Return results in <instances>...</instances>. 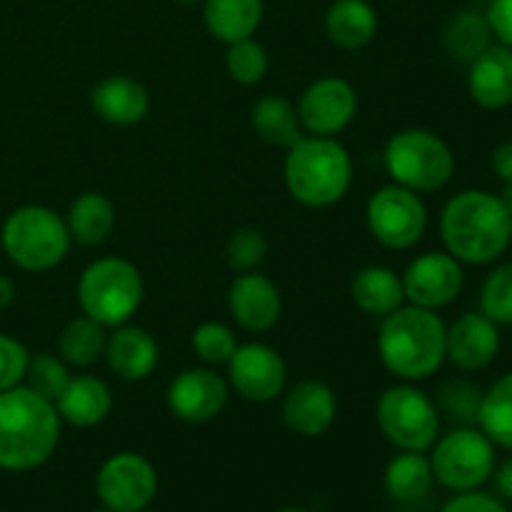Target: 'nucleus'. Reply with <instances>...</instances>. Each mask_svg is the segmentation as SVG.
Instances as JSON below:
<instances>
[{
    "instance_id": "obj_1",
    "label": "nucleus",
    "mask_w": 512,
    "mask_h": 512,
    "mask_svg": "<svg viewBox=\"0 0 512 512\" xmlns=\"http://www.w3.org/2000/svg\"><path fill=\"white\" fill-rule=\"evenodd\" d=\"M440 240L463 265H490L512 245V213L500 195L463 190L440 210Z\"/></svg>"
},
{
    "instance_id": "obj_2",
    "label": "nucleus",
    "mask_w": 512,
    "mask_h": 512,
    "mask_svg": "<svg viewBox=\"0 0 512 512\" xmlns=\"http://www.w3.org/2000/svg\"><path fill=\"white\" fill-rule=\"evenodd\" d=\"M60 415L55 403L28 385L0 393V470L28 473L53 458L60 443Z\"/></svg>"
},
{
    "instance_id": "obj_3",
    "label": "nucleus",
    "mask_w": 512,
    "mask_h": 512,
    "mask_svg": "<svg viewBox=\"0 0 512 512\" xmlns=\"http://www.w3.org/2000/svg\"><path fill=\"white\" fill-rule=\"evenodd\" d=\"M445 333L448 325L435 310L403 303L380 323L378 355L395 378L418 383L443 368Z\"/></svg>"
},
{
    "instance_id": "obj_4",
    "label": "nucleus",
    "mask_w": 512,
    "mask_h": 512,
    "mask_svg": "<svg viewBox=\"0 0 512 512\" xmlns=\"http://www.w3.org/2000/svg\"><path fill=\"white\" fill-rule=\"evenodd\" d=\"M283 178L295 203L305 208H330L350 190L353 160L335 138L303 135L288 148Z\"/></svg>"
},
{
    "instance_id": "obj_5",
    "label": "nucleus",
    "mask_w": 512,
    "mask_h": 512,
    "mask_svg": "<svg viewBox=\"0 0 512 512\" xmlns=\"http://www.w3.org/2000/svg\"><path fill=\"white\" fill-rule=\"evenodd\" d=\"M65 218L45 205H20L0 228V245L13 265L28 273L58 268L70 250Z\"/></svg>"
},
{
    "instance_id": "obj_6",
    "label": "nucleus",
    "mask_w": 512,
    "mask_h": 512,
    "mask_svg": "<svg viewBox=\"0 0 512 512\" xmlns=\"http://www.w3.org/2000/svg\"><path fill=\"white\" fill-rule=\"evenodd\" d=\"M143 295L145 285L140 270L118 255L93 260L80 273V310L105 328H120L128 323L138 313Z\"/></svg>"
},
{
    "instance_id": "obj_7",
    "label": "nucleus",
    "mask_w": 512,
    "mask_h": 512,
    "mask_svg": "<svg viewBox=\"0 0 512 512\" xmlns=\"http://www.w3.org/2000/svg\"><path fill=\"white\" fill-rule=\"evenodd\" d=\"M385 168L395 185L413 193H435L453 180L455 153L445 138L425 128L395 133L385 145Z\"/></svg>"
},
{
    "instance_id": "obj_8",
    "label": "nucleus",
    "mask_w": 512,
    "mask_h": 512,
    "mask_svg": "<svg viewBox=\"0 0 512 512\" xmlns=\"http://www.w3.org/2000/svg\"><path fill=\"white\" fill-rule=\"evenodd\" d=\"M430 465L433 478L453 493L478 490L493 478L498 455L495 445L478 425H460L435 440Z\"/></svg>"
},
{
    "instance_id": "obj_9",
    "label": "nucleus",
    "mask_w": 512,
    "mask_h": 512,
    "mask_svg": "<svg viewBox=\"0 0 512 512\" xmlns=\"http://www.w3.org/2000/svg\"><path fill=\"white\" fill-rule=\"evenodd\" d=\"M375 420L390 445L413 453H428L440 438L443 423L433 398L410 383L393 385L380 395Z\"/></svg>"
},
{
    "instance_id": "obj_10",
    "label": "nucleus",
    "mask_w": 512,
    "mask_h": 512,
    "mask_svg": "<svg viewBox=\"0 0 512 512\" xmlns=\"http://www.w3.org/2000/svg\"><path fill=\"white\" fill-rule=\"evenodd\" d=\"M365 220L370 235L383 248L408 250L423 240L428 228V208L420 193L393 183L370 195Z\"/></svg>"
},
{
    "instance_id": "obj_11",
    "label": "nucleus",
    "mask_w": 512,
    "mask_h": 512,
    "mask_svg": "<svg viewBox=\"0 0 512 512\" xmlns=\"http://www.w3.org/2000/svg\"><path fill=\"white\" fill-rule=\"evenodd\" d=\"M95 493L103 508L113 512H140L158 495V473L138 453H115L95 475Z\"/></svg>"
},
{
    "instance_id": "obj_12",
    "label": "nucleus",
    "mask_w": 512,
    "mask_h": 512,
    "mask_svg": "<svg viewBox=\"0 0 512 512\" xmlns=\"http://www.w3.org/2000/svg\"><path fill=\"white\" fill-rule=\"evenodd\" d=\"M463 288V263L445 250L418 255L403 273L405 300L410 305H418V308L435 310V313L455 303Z\"/></svg>"
},
{
    "instance_id": "obj_13",
    "label": "nucleus",
    "mask_w": 512,
    "mask_h": 512,
    "mask_svg": "<svg viewBox=\"0 0 512 512\" xmlns=\"http://www.w3.org/2000/svg\"><path fill=\"white\" fill-rule=\"evenodd\" d=\"M228 385L250 403H270L280 398L288 383L283 355L265 343L238 345L228 360Z\"/></svg>"
},
{
    "instance_id": "obj_14",
    "label": "nucleus",
    "mask_w": 512,
    "mask_h": 512,
    "mask_svg": "<svg viewBox=\"0 0 512 512\" xmlns=\"http://www.w3.org/2000/svg\"><path fill=\"white\" fill-rule=\"evenodd\" d=\"M300 125L308 135H323L335 138L340 130L350 125L358 110V93L353 85L343 78H320L303 90L298 100Z\"/></svg>"
},
{
    "instance_id": "obj_15",
    "label": "nucleus",
    "mask_w": 512,
    "mask_h": 512,
    "mask_svg": "<svg viewBox=\"0 0 512 512\" xmlns=\"http://www.w3.org/2000/svg\"><path fill=\"white\" fill-rule=\"evenodd\" d=\"M230 385L210 368H188L175 375L165 393L168 410L178 420L203 425L218 418L228 405Z\"/></svg>"
},
{
    "instance_id": "obj_16",
    "label": "nucleus",
    "mask_w": 512,
    "mask_h": 512,
    "mask_svg": "<svg viewBox=\"0 0 512 512\" xmlns=\"http://www.w3.org/2000/svg\"><path fill=\"white\" fill-rule=\"evenodd\" d=\"M500 325L488 315L463 313L445 333V360L463 373H480L490 368L500 353Z\"/></svg>"
},
{
    "instance_id": "obj_17",
    "label": "nucleus",
    "mask_w": 512,
    "mask_h": 512,
    "mask_svg": "<svg viewBox=\"0 0 512 512\" xmlns=\"http://www.w3.org/2000/svg\"><path fill=\"white\" fill-rule=\"evenodd\" d=\"M230 318L248 333H268L283 313L280 290L268 275L250 270L240 273L228 290Z\"/></svg>"
},
{
    "instance_id": "obj_18",
    "label": "nucleus",
    "mask_w": 512,
    "mask_h": 512,
    "mask_svg": "<svg viewBox=\"0 0 512 512\" xmlns=\"http://www.w3.org/2000/svg\"><path fill=\"white\" fill-rule=\"evenodd\" d=\"M338 418V400L333 388L323 380H300L285 393L283 423L303 438L328 433Z\"/></svg>"
},
{
    "instance_id": "obj_19",
    "label": "nucleus",
    "mask_w": 512,
    "mask_h": 512,
    "mask_svg": "<svg viewBox=\"0 0 512 512\" xmlns=\"http://www.w3.org/2000/svg\"><path fill=\"white\" fill-rule=\"evenodd\" d=\"M468 93L483 110L512 105V48L493 43L468 65Z\"/></svg>"
},
{
    "instance_id": "obj_20",
    "label": "nucleus",
    "mask_w": 512,
    "mask_h": 512,
    "mask_svg": "<svg viewBox=\"0 0 512 512\" xmlns=\"http://www.w3.org/2000/svg\"><path fill=\"white\" fill-rule=\"evenodd\" d=\"M105 360L108 368L118 375L120 380L138 383L153 375V370L160 363V348L153 335L135 325H120L113 328L105 343Z\"/></svg>"
},
{
    "instance_id": "obj_21",
    "label": "nucleus",
    "mask_w": 512,
    "mask_h": 512,
    "mask_svg": "<svg viewBox=\"0 0 512 512\" xmlns=\"http://www.w3.org/2000/svg\"><path fill=\"white\" fill-rule=\"evenodd\" d=\"M90 108L105 123L128 128L148 115L150 95L140 80L128 75H108L90 90Z\"/></svg>"
},
{
    "instance_id": "obj_22",
    "label": "nucleus",
    "mask_w": 512,
    "mask_h": 512,
    "mask_svg": "<svg viewBox=\"0 0 512 512\" xmlns=\"http://www.w3.org/2000/svg\"><path fill=\"white\" fill-rule=\"evenodd\" d=\"M55 410L63 423L75 428H95L113 410V393L95 375H75L55 400Z\"/></svg>"
},
{
    "instance_id": "obj_23",
    "label": "nucleus",
    "mask_w": 512,
    "mask_h": 512,
    "mask_svg": "<svg viewBox=\"0 0 512 512\" xmlns=\"http://www.w3.org/2000/svg\"><path fill=\"white\" fill-rule=\"evenodd\" d=\"M325 35L343 50H360L378 35V10L368 0H335L325 13Z\"/></svg>"
},
{
    "instance_id": "obj_24",
    "label": "nucleus",
    "mask_w": 512,
    "mask_h": 512,
    "mask_svg": "<svg viewBox=\"0 0 512 512\" xmlns=\"http://www.w3.org/2000/svg\"><path fill=\"white\" fill-rule=\"evenodd\" d=\"M263 13V0H203L205 28L225 45L253 38L263 23Z\"/></svg>"
},
{
    "instance_id": "obj_25",
    "label": "nucleus",
    "mask_w": 512,
    "mask_h": 512,
    "mask_svg": "<svg viewBox=\"0 0 512 512\" xmlns=\"http://www.w3.org/2000/svg\"><path fill=\"white\" fill-rule=\"evenodd\" d=\"M350 298L363 313L385 318L405 303L403 275H398L388 265H368L355 273L350 283Z\"/></svg>"
},
{
    "instance_id": "obj_26",
    "label": "nucleus",
    "mask_w": 512,
    "mask_h": 512,
    "mask_svg": "<svg viewBox=\"0 0 512 512\" xmlns=\"http://www.w3.org/2000/svg\"><path fill=\"white\" fill-rule=\"evenodd\" d=\"M433 465L425 453L400 450L383 473V488L395 503H418L433 488Z\"/></svg>"
},
{
    "instance_id": "obj_27",
    "label": "nucleus",
    "mask_w": 512,
    "mask_h": 512,
    "mask_svg": "<svg viewBox=\"0 0 512 512\" xmlns=\"http://www.w3.org/2000/svg\"><path fill=\"white\" fill-rule=\"evenodd\" d=\"M250 125L263 143L290 148L303 138L298 110L283 95H263L250 110Z\"/></svg>"
},
{
    "instance_id": "obj_28",
    "label": "nucleus",
    "mask_w": 512,
    "mask_h": 512,
    "mask_svg": "<svg viewBox=\"0 0 512 512\" xmlns=\"http://www.w3.org/2000/svg\"><path fill=\"white\" fill-rule=\"evenodd\" d=\"M65 225L75 243L100 245L115 228V205L103 193H83L70 203Z\"/></svg>"
},
{
    "instance_id": "obj_29",
    "label": "nucleus",
    "mask_w": 512,
    "mask_h": 512,
    "mask_svg": "<svg viewBox=\"0 0 512 512\" xmlns=\"http://www.w3.org/2000/svg\"><path fill=\"white\" fill-rule=\"evenodd\" d=\"M105 330H108L105 325L95 323L88 315H78V318L68 320L58 338L60 358L68 365H75V368L95 365L105 355V343H108Z\"/></svg>"
},
{
    "instance_id": "obj_30",
    "label": "nucleus",
    "mask_w": 512,
    "mask_h": 512,
    "mask_svg": "<svg viewBox=\"0 0 512 512\" xmlns=\"http://www.w3.org/2000/svg\"><path fill=\"white\" fill-rule=\"evenodd\" d=\"M493 43V28H490L485 13H478V10H460L445 28V48L455 60L465 65L473 63Z\"/></svg>"
},
{
    "instance_id": "obj_31",
    "label": "nucleus",
    "mask_w": 512,
    "mask_h": 512,
    "mask_svg": "<svg viewBox=\"0 0 512 512\" xmlns=\"http://www.w3.org/2000/svg\"><path fill=\"white\" fill-rule=\"evenodd\" d=\"M478 428L493 440L495 448L512 453V373L500 375L483 393Z\"/></svg>"
},
{
    "instance_id": "obj_32",
    "label": "nucleus",
    "mask_w": 512,
    "mask_h": 512,
    "mask_svg": "<svg viewBox=\"0 0 512 512\" xmlns=\"http://www.w3.org/2000/svg\"><path fill=\"white\" fill-rule=\"evenodd\" d=\"M483 393L475 380L470 378H448L438 385L435 390V408H438L440 418L460 425H478L480 405H483Z\"/></svg>"
},
{
    "instance_id": "obj_33",
    "label": "nucleus",
    "mask_w": 512,
    "mask_h": 512,
    "mask_svg": "<svg viewBox=\"0 0 512 512\" xmlns=\"http://www.w3.org/2000/svg\"><path fill=\"white\" fill-rule=\"evenodd\" d=\"M70 378L73 375L68 373V363L60 355L35 353L30 355L28 365H25L23 385H28L33 393L43 395L45 400L55 403L65 390V385L70 383Z\"/></svg>"
},
{
    "instance_id": "obj_34",
    "label": "nucleus",
    "mask_w": 512,
    "mask_h": 512,
    "mask_svg": "<svg viewBox=\"0 0 512 512\" xmlns=\"http://www.w3.org/2000/svg\"><path fill=\"white\" fill-rule=\"evenodd\" d=\"M480 313L498 325H512V260L495 265L483 280Z\"/></svg>"
},
{
    "instance_id": "obj_35",
    "label": "nucleus",
    "mask_w": 512,
    "mask_h": 512,
    "mask_svg": "<svg viewBox=\"0 0 512 512\" xmlns=\"http://www.w3.org/2000/svg\"><path fill=\"white\" fill-rule=\"evenodd\" d=\"M225 68L228 75L240 85H255L268 75L270 58L268 50L258 43L255 38L238 40V43L228 45L225 53Z\"/></svg>"
},
{
    "instance_id": "obj_36",
    "label": "nucleus",
    "mask_w": 512,
    "mask_h": 512,
    "mask_svg": "<svg viewBox=\"0 0 512 512\" xmlns=\"http://www.w3.org/2000/svg\"><path fill=\"white\" fill-rule=\"evenodd\" d=\"M193 350L205 365H225L233 358L235 348H238V338H235L233 330L223 323H200L193 330Z\"/></svg>"
},
{
    "instance_id": "obj_37",
    "label": "nucleus",
    "mask_w": 512,
    "mask_h": 512,
    "mask_svg": "<svg viewBox=\"0 0 512 512\" xmlns=\"http://www.w3.org/2000/svg\"><path fill=\"white\" fill-rule=\"evenodd\" d=\"M265 255H268V240L255 228L235 230L225 243V260L235 273H250L263 263Z\"/></svg>"
},
{
    "instance_id": "obj_38",
    "label": "nucleus",
    "mask_w": 512,
    "mask_h": 512,
    "mask_svg": "<svg viewBox=\"0 0 512 512\" xmlns=\"http://www.w3.org/2000/svg\"><path fill=\"white\" fill-rule=\"evenodd\" d=\"M30 353L20 340L0 333V393L23 383Z\"/></svg>"
},
{
    "instance_id": "obj_39",
    "label": "nucleus",
    "mask_w": 512,
    "mask_h": 512,
    "mask_svg": "<svg viewBox=\"0 0 512 512\" xmlns=\"http://www.w3.org/2000/svg\"><path fill=\"white\" fill-rule=\"evenodd\" d=\"M440 512H510L505 508L503 500L498 495L483 493V490H465V493H455V498H450L443 505Z\"/></svg>"
},
{
    "instance_id": "obj_40",
    "label": "nucleus",
    "mask_w": 512,
    "mask_h": 512,
    "mask_svg": "<svg viewBox=\"0 0 512 512\" xmlns=\"http://www.w3.org/2000/svg\"><path fill=\"white\" fill-rule=\"evenodd\" d=\"M485 18L493 28L495 40L512 48V0H490Z\"/></svg>"
},
{
    "instance_id": "obj_41",
    "label": "nucleus",
    "mask_w": 512,
    "mask_h": 512,
    "mask_svg": "<svg viewBox=\"0 0 512 512\" xmlns=\"http://www.w3.org/2000/svg\"><path fill=\"white\" fill-rule=\"evenodd\" d=\"M490 165H493V173L500 180H512V140H505L490 155Z\"/></svg>"
},
{
    "instance_id": "obj_42",
    "label": "nucleus",
    "mask_w": 512,
    "mask_h": 512,
    "mask_svg": "<svg viewBox=\"0 0 512 512\" xmlns=\"http://www.w3.org/2000/svg\"><path fill=\"white\" fill-rule=\"evenodd\" d=\"M493 480H495V490H498L500 498L512 500V458L505 460V463L495 465Z\"/></svg>"
},
{
    "instance_id": "obj_43",
    "label": "nucleus",
    "mask_w": 512,
    "mask_h": 512,
    "mask_svg": "<svg viewBox=\"0 0 512 512\" xmlns=\"http://www.w3.org/2000/svg\"><path fill=\"white\" fill-rule=\"evenodd\" d=\"M15 300V283L5 275H0V310L10 308V303Z\"/></svg>"
},
{
    "instance_id": "obj_44",
    "label": "nucleus",
    "mask_w": 512,
    "mask_h": 512,
    "mask_svg": "<svg viewBox=\"0 0 512 512\" xmlns=\"http://www.w3.org/2000/svg\"><path fill=\"white\" fill-rule=\"evenodd\" d=\"M498 195H500V200H503V203H505V208H508L510 213H512V180H505L503 190H500Z\"/></svg>"
},
{
    "instance_id": "obj_45",
    "label": "nucleus",
    "mask_w": 512,
    "mask_h": 512,
    "mask_svg": "<svg viewBox=\"0 0 512 512\" xmlns=\"http://www.w3.org/2000/svg\"><path fill=\"white\" fill-rule=\"evenodd\" d=\"M278 512H313V510H305V508H298V505H290V508H280Z\"/></svg>"
},
{
    "instance_id": "obj_46",
    "label": "nucleus",
    "mask_w": 512,
    "mask_h": 512,
    "mask_svg": "<svg viewBox=\"0 0 512 512\" xmlns=\"http://www.w3.org/2000/svg\"><path fill=\"white\" fill-rule=\"evenodd\" d=\"M178 3H183V5H193V3H200V0H178Z\"/></svg>"
},
{
    "instance_id": "obj_47",
    "label": "nucleus",
    "mask_w": 512,
    "mask_h": 512,
    "mask_svg": "<svg viewBox=\"0 0 512 512\" xmlns=\"http://www.w3.org/2000/svg\"><path fill=\"white\" fill-rule=\"evenodd\" d=\"M93 512H113V510H108V508H103V510H93Z\"/></svg>"
},
{
    "instance_id": "obj_48",
    "label": "nucleus",
    "mask_w": 512,
    "mask_h": 512,
    "mask_svg": "<svg viewBox=\"0 0 512 512\" xmlns=\"http://www.w3.org/2000/svg\"><path fill=\"white\" fill-rule=\"evenodd\" d=\"M140 512H153V510H148V508H145V510H140Z\"/></svg>"
}]
</instances>
